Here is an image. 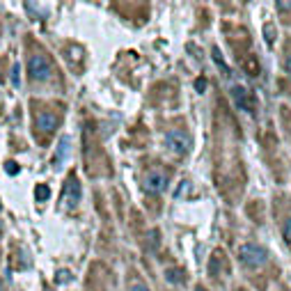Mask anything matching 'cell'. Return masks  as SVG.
I'll return each mask as SVG.
<instances>
[{
    "label": "cell",
    "mask_w": 291,
    "mask_h": 291,
    "mask_svg": "<svg viewBox=\"0 0 291 291\" xmlns=\"http://www.w3.org/2000/svg\"><path fill=\"white\" fill-rule=\"evenodd\" d=\"M51 71H53V62H51V57H48L46 53L37 51V53L30 55V60H28V76H30V80L42 83V80H46L48 76H51Z\"/></svg>",
    "instance_id": "obj_1"
},
{
    "label": "cell",
    "mask_w": 291,
    "mask_h": 291,
    "mask_svg": "<svg viewBox=\"0 0 291 291\" xmlns=\"http://www.w3.org/2000/svg\"><path fill=\"white\" fill-rule=\"evenodd\" d=\"M131 291H149V289L144 284H133V286H131Z\"/></svg>",
    "instance_id": "obj_20"
},
{
    "label": "cell",
    "mask_w": 291,
    "mask_h": 291,
    "mask_svg": "<svg viewBox=\"0 0 291 291\" xmlns=\"http://www.w3.org/2000/svg\"><path fill=\"white\" fill-rule=\"evenodd\" d=\"M211 57H213V62L218 65V69H220L222 74H225V76H231L229 67H227V62H225V60H222V55H220V51H218V48H213V51H211Z\"/></svg>",
    "instance_id": "obj_10"
},
{
    "label": "cell",
    "mask_w": 291,
    "mask_h": 291,
    "mask_svg": "<svg viewBox=\"0 0 291 291\" xmlns=\"http://www.w3.org/2000/svg\"><path fill=\"white\" fill-rule=\"evenodd\" d=\"M165 280L172 282V284H184L186 282V271L184 268H170V271L165 273Z\"/></svg>",
    "instance_id": "obj_9"
},
{
    "label": "cell",
    "mask_w": 291,
    "mask_h": 291,
    "mask_svg": "<svg viewBox=\"0 0 291 291\" xmlns=\"http://www.w3.org/2000/svg\"><path fill=\"white\" fill-rule=\"evenodd\" d=\"M80 202V181L76 179V174H69L65 184V209H74Z\"/></svg>",
    "instance_id": "obj_6"
},
{
    "label": "cell",
    "mask_w": 291,
    "mask_h": 291,
    "mask_svg": "<svg viewBox=\"0 0 291 291\" xmlns=\"http://www.w3.org/2000/svg\"><path fill=\"white\" fill-rule=\"evenodd\" d=\"M229 94H231V99L236 101V106L239 108L250 110V112L254 110V99H252V94H250L248 88H243V85H234V88L229 90Z\"/></svg>",
    "instance_id": "obj_7"
},
{
    "label": "cell",
    "mask_w": 291,
    "mask_h": 291,
    "mask_svg": "<svg viewBox=\"0 0 291 291\" xmlns=\"http://www.w3.org/2000/svg\"><path fill=\"white\" fill-rule=\"evenodd\" d=\"M165 147L170 149L177 156H184V154L190 152L193 142H190V135L184 133V131H167L165 133Z\"/></svg>",
    "instance_id": "obj_3"
},
{
    "label": "cell",
    "mask_w": 291,
    "mask_h": 291,
    "mask_svg": "<svg viewBox=\"0 0 291 291\" xmlns=\"http://www.w3.org/2000/svg\"><path fill=\"white\" fill-rule=\"evenodd\" d=\"M239 259H241V264H243V266H248V268H257V266H261V264H266L268 252L261 248V245L245 243L243 248L239 250Z\"/></svg>",
    "instance_id": "obj_2"
},
{
    "label": "cell",
    "mask_w": 291,
    "mask_h": 291,
    "mask_svg": "<svg viewBox=\"0 0 291 291\" xmlns=\"http://www.w3.org/2000/svg\"><path fill=\"white\" fill-rule=\"evenodd\" d=\"M142 186H144L147 193L158 195V193H163V190L167 188V177L163 174V172H147L144 179H142Z\"/></svg>",
    "instance_id": "obj_5"
},
{
    "label": "cell",
    "mask_w": 291,
    "mask_h": 291,
    "mask_svg": "<svg viewBox=\"0 0 291 291\" xmlns=\"http://www.w3.org/2000/svg\"><path fill=\"white\" fill-rule=\"evenodd\" d=\"M195 291H207V289H204V286H197V289H195Z\"/></svg>",
    "instance_id": "obj_22"
},
{
    "label": "cell",
    "mask_w": 291,
    "mask_h": 291,
    "mask_svg": "<svg viewBox=\"0 0 291 291\" xmlns=\"http://www.w3.org/2000/svg\"><path fill=\"white\" fill-rule=\"evenodd\" d=\"M71 277H74V275H71L69 271H65V268L55 273V282H60V284H62V282H67V280H71Z\"/></svg>",
    "instance_id": "obj_15"
},
{
    "label": "cell",
    "mask_w": 291,
    "mask_h": 291,
    "mask_svg": "<svg viewBox=\"0 0 291 291\" xmlns=\"http://www.w3.org/2000/svg\"><path fill=\"white\" fill-rule=\"evenodd\" d=\"M35 195H37L39 199H48V195H51V190H48V186H44V184H39L37 188H35Z\"/></svg>",
    "instance_id": "obj_14"
},
{
    "label": "cell",
    "mask_w": 291,
    "mask_h": 291,
    "mask_svg": "<svg viewBox=\"0 0 291 291\" xmlns=\"http://www.w3.org/2000/svg\"><path fill=\"white\" fill-rule=\"evenodd\" d=\"M5 170H7V174H16V172H19V165H16L14 161H10V163H5Z\"/></svg>",
    "instance_id": "obj_17"
},
{
    "label": "cell",
    "mask_w": 291,
    "mask_h": 291,
    "mask_svg": "<svg viewBox=\"0 0 291 291\" xmlns=\"http://www.w3.org/2000/svg\"><path fill=\"white\" fill-rule=\"evenodd\" d=\"M220 266H222V252H216L211 257V264H209V273H211L213 277H218V273H220Z\"/></svg>",
    "instance_id": "obj_11"
},
{
    "label": "cell",
    "mask_w": 291,
    "mask_h": 291,
    "mask_svg": "<svg viewBox=\"0 0 291 291\" xmlns=\"http://www.w3.org/2000/svg\"><path fill=\"white\" fill-rule=\"evenodd\" d=\"M12 85H16V88H19V65L12 67Z\"/></svg>",
    "instance_id": "obj_18"
},
{
    "label": "cell",
    "mask_w": 291,
    "mask_h": 291,
    "mask_svg": "<svg viewBox=\"0 0 291 291\" xmlns=\"http://www.w3.org/2000/svg\"><path fill=\"white\" fill-rule=\"evenodd\" d=\"M0 231H3V225H0Z\"/></svg>",
    "instance_id": "obj_24"
},
{
    "label": "cell",
    "mask_w": 291,
    "mask_h": 291,
    "mask_svg": "<svg viewBox=\"0 0 291 291\" xmlns=\"http://www.w3.org/2000/svg\"><path fill=\"white\" fill-rule=\"evenodd\" d=\"M284 69H286V74H289V76H291V55H289V57H286V62H284Z\"/></svg>",
    "instance_id": "obj_21"
},
{
    "label": "cell",
    "mask_w": 291,
    "mask_h": 291,
    "mask_svg": "<svg viewBox=\"0 0 291 291\" xmlns=\"http://www.w3.org/2000/svg\"><path fill=\"white\" fill-rule=\"evenodd\" d=\"M204 88H207V80H204V78H197V83H195V90H197V92H204Z\"/></svg>",
    "instance_id": "obj_19"
},
{
    "label": "cell",
    "mask_w": 291,
    "mask_h": 291,
    "mask_svg": "<svg viewBox=\"0 0 291 291\" xmlns=\"http://www.w3.org/2000/svg\"><path fill=\"white\" fill-rule=\"evenodd\" d=\"M245 74H250V76H259V62H257V57L250 55L248 60H245Z\"/></svg>",
    "instance_id": "obj_12"
},
{
    "label": "cell",
    "mask_w": 291,
    "mask_h": 291,
    "mask_svg": "<svg viewBox=\"0 0 291 291\" xmlns=\"http://www.w3.org/2000/svg\"><path fill=\"white\" fill-rule=\"evenodd\" d=\"M67 154H69V138H62L60 144H57L55 156H53V165H55V170H60L62 163L67 161Z\"/></svg>",
    "instance_id": "obj_8"
},
{
    "label": "cell",
    "mask_w": 291,
    "mask_h": 291,
    "mask_svg": "<svg viewBox=\"0 0 291 291\" xmlns=\"http://www.w3.org/2000/svg\"><path fill=\"white\" fill-rule=\"evenodd\" d=\"M60 126V117L55 112H46V110H35V131L44 135H51L53 131Z\"/></svg>",
    "instance_id": "obj_4"
},
{
    "label": "cell",
    "mask_w": 291,
    "mask_h": 291,
    "mask_svg": "<svg viewBox=\"0 0 291 291\" xmlns=\"http://www.w3.org/2000/svg\"><path fill=\"white\" fill-rule=\"evenodd\" d=\"M264 37L268 39V44H273V39H275V33H273V25H266V28H264Z\"/></svg>",
    "instance_id": "obj_16"
},
{
    "label": "cell",
    "mask_w": 291,
    "mask_h": 291,
    "mask_svg": "<svg viewBox=\"0 0 291 291\" xmlns=\"http://www.w3.org/2000/svg\"><path fill=\"white\" fill-rule=\"evenodd\" d=\"M0 291H5V286H3V282H0Z\"/></svg>",
    "instance_id": "obj_23"
},
{
    "label": "cell",
    "mask_w": 291,
    "mask_h": 291,
    "mask_svg": "<svg viewBox=\"0 0 291 291\" xmlns=\"http://www.w3.org/2000/svg\"><path fill=\"white\" fill-rule=\"evenodd\" d=\"M282 239H284V243H286V248L291 250V218L284 222V227H282Z\"/></svg>",
    "instance_id": "obj_13"
}]
</instances>
